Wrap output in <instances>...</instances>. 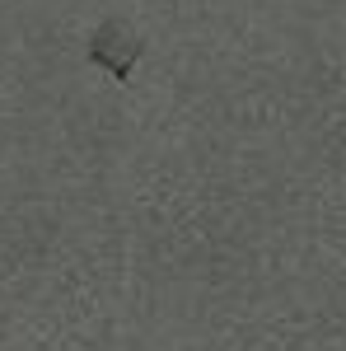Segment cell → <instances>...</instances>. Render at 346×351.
Instances as JSON below:
<instances>
[{"mask_svg":"<svg viewBox=\"0 0 346 351\" xmlns=\"http://www.w3.org/2000/svg\"><path fill=\"white\" fill-rule=\"evenodd\" d=\"M140 52H145V33L132 19H117V14H108L103 24L89 33V43H84V61L108 71V75H117V80H127L136 71Z\"/></svg>","mask_w":346,"mask_h":351,"instance_id":"obj_1","label":"cell"}]
</instances>
